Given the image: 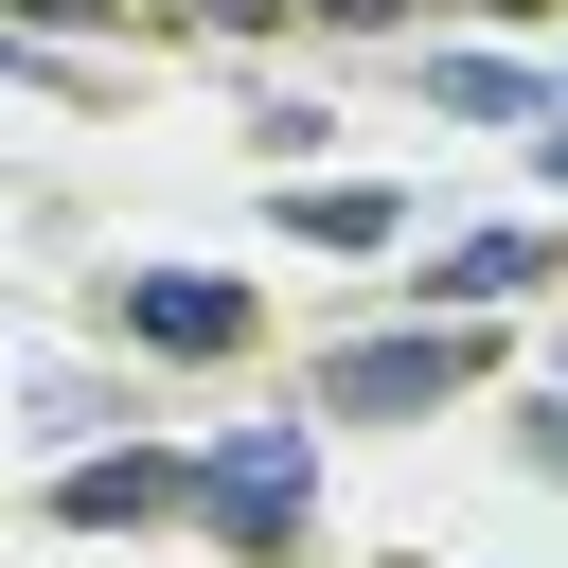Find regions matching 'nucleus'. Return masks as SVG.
Masks as SVG:
<instances>
[{
	"label": "nucleus",
	"instance_id": "f257e3e1",
	"mask_svg": "<svg viewBox=\"0 0 568 568\" xmlns=\"http://www.w3.org/2000/svg\"><path fill=\"white\" fill-rule=\"evenodd\" d=\"M462 390H479V320H408V337H337L320 355L337 426H408V408H462Z\"/></svg>",
	"mask_w": 568,
	"mask_h": 568
},
{
	"label": "nucleus",
	"instance_id": "f03ea898",
	"mask_svg": "<svg viewBox=\"0 0 568 568\" xmlns=\"http://www.w3.org/2000/svg\"><path fill=\"white\" fill-rule=\"evenodd\" d=\"M195 515H213L231 550H284V532L320 515V444H302V426H231V444L195 462Z\"/></svg>",
	"mask_w": 568,
	"mask_h": 568
},
{
	"label": "nucleus",
	"instance_id": "7ed1b4c3",
	"mask_svg": "<svg viewBox=\"0 0 568 568\" xmlns=\"http://www.w3.org/2000/svg\"><path fill=\"white\" fill-rule=\"evenodd\" d=\"M106 320H124L142 355H231V337H248V284H231V266H142V284H106Z\"/></svg>",
	"mask_w": 568,
	"mask_h": 568
},
{
	"label": "nucleus",
	"instance_id": "20e7f679",
	"mask_svg": "<svg viewBox=\"0 0 568 568\" xmlns=\"http://www.w3.org/2000/svg\"><path fill=\"white\" fill-rule=\"evenodd\" d=\"M178 497H195V479H178V462H142V444H106V462H71V479H53V515H71V532H142V515H178Z\"/></svg>",
	"mask_w": 568,
	"mask_h": 568
},
{
	"label": "nucleus",
	"instance_id": "39448f33",
	"mask_svg": "<svg viewBox=\"0 0 568 568\" xmlns=\"http://www.w3.org/2000/svg\"><path fill=\"white\" fill-rule=\"evenodd\" d=\"M426 284H444V320H497L515 284H550V248H532V231H462V248H444Z\"/></svg>",
	"mask_w": 568,
	"mask_h": 568
},
{
	"label": "nucleus",
	"instance_id": "423d86ee",
	"mask_svg": "<svg viewBox=\"0 0 568 568\" xmlns=\"http://www.w3.org/2000/svg\"><path fill=\"white\" fill-rule=\"evenodd\" d=\"M426 106H462V124H515V106H532V124H550V89H532L515 53H426Z\"/></svg>",
	"mask_w": 568,
	"mask_h": 568
},
{
	"label": "nucleus",
	"instance_id": "0eeeda50",
	"mask_svg": "<svg viewBox=\"0 0 568 568\" xmlns=\"http://www.w3.org/2000/svg\"><path fill=\"white\" fill-rule=\"evenodd\" d=\"M284 231L302 248H390V195L373 178H320V195H284Z\"/></svg>",
	"mask_w": 568,
	"mask_h": 568
},
{
	"label": "nucleus",
	"instance_id": "6e6552de",
	"mask_svg": "<svg viewBox=\"0 0 568 568\" xmlns=\"http://www.w3.org/2000/svg\"><path fill=\"white\" fill-rule=\"evenodd\" d=\"M0 18H18V36H106L124 0H0Z\"/></svg>",
	"mask_w": 568,
	"mask_h": 568
},
{
	"label": "nucleus",
	"instance_id": "1a4fd4ad",
	"mask_svg": "<svg viewBox=\"0 0 568 568\" xmlns=\"http://www.w3.org/2000/svg\"><path fill=\"white\" fill-rule=\"evenodd\" d=\"M302 18H337V36H390V18H408V0H302Z\"/></svg>",
	"mask_w": 568,
	"mask_h": 568
},
{
	"label": "nucleus",
	"instance_id": "9d476101",
	"mask_svg": "<svg viewBox=\"0 0 568 568\" xmlns=\"http://www.w3.org/2000/svg\"><path fill=\"white\" fill-rule=\"evenodd\" d=\"M532 160H550V195H568V89H550V142H532Z\"/></svg>",
	"mask_w": 568,
	"mask_h": 568
},
{
	"label": "nucleus",
	"instance_id": "9b49d317",
	"mask_svg": "<svg viewBox=\"0 0 568 568\" xmlns=\"http://www.w3.org/2000/svg\"><path fill=\"white\" fill-rule=\"evenodd\" d=\"M479 18H532V0H479Z\"/></svg>",
	"mask_w": 568,
	"mask_h": 568
},
{
	"label": "nucleus",
	"instance_id": "f8f14e48",
	"mask_svg": "<svg viewBox=\"0 0 568 568\" xmlns=\"http://www.w3.org/2000/svg\"><path fill=\"white\" fill-rule=\"evenodd\" d=\"M550 390H568V373H550Z\"/></svg>",
	"mask_w": 568,
	"mask_h": 568
}]
</instances>
